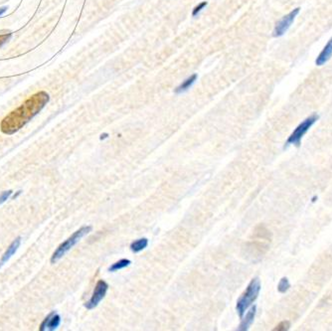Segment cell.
I'll return each instance as SVG.
<instances>
[{"instance_id":"obj_1","label":"cell","mask_w":332,"mask_h":331,"mask_svg":"<svg viewBox=\"0 0 332 331\" xmlns=\"http://www.w3.org/2000/svg\"><path fill=\"white\" fill-rule=\"evenodd\" d=\"M49 100L50 96L46 92H39L33 94L2 120L0 124L1 132L5 134L17 132L44 108Z\"/></svg>"},{"instance_id":"obj_2","label":"cell","mask_w":332,"mask_h":331,"mask_svg":"<svg viewBox=\"0 0 332 331\" xmlns=\"http://www.w3.org/2000/svg\"><path fill=\"white\" fill-rule=\"evenodd\" d=\"M260 290V282L258 278H254L252 280L247 290L237 302L236 310L241 318L244 316L246 310L252 306V304L258 298Z\"/></svg>"},{"instance_id":"obj_3","label":"cell","mask_w":332,"mask_h":331,"mask_svg":"<svg viewBox=\"0 0 332 331\" xmlns=\"http://www.w3.org/2000/svg\"><path fill=\"white\" fill-rule=\"evenodd\" d=\"M90 231H92L90 226H84L81 229L76 231L68 240H66L64 243H62L54 252V254L51 258V262L54 264V262H58L61 258H63V256H65L76 244H78Z\"/></svg>"},{"instance_id":"obj_4","label":"cell","mask_w":332,"mask_h":331,"mask_svg":"<svg viewBox=\"0 0 332 331\" xmlns=\"http://www.w3.org/2000/svg\"><path fill=\"white\" fill-rule=\"evenodd\" d=\"M318 120V116L316 114H312L310 116H308V118H306L294 130V132L290 134V136L288 138L286 144L290 146L294 144L296 146H300V142L304 138V136L308 132V130L314 124V122Z\"/></svg>"},{"instance_id":"obj_5","label":"cell","mask_w":332,"mask_h":331,"mask_svg":"<svg viewBox=\"0 0 332 331\" xmlns=\"http://www.w3.org/2000/svg\"><path fill=\"white\" fill-rule=\"evenodd\" d=\"M300 13V8H296L292 11H290L288 14H286V16H284L276 24V27L274 29V37H280L282 36L290 27V25L292 24V22L294 21L296 17L298 16V14Z\"/></svg>"},{"instance_id":"obj_6","label":"cell","mask_w":332,"mask_h":331,"mask_svg":"<svg viewBox=\"0 0 332 331\" xmlns=\"http://www.w3.org/2000/svg\"><path fill=\"white\" fill-rule=\"evenodd\" d=\"M108 290V284L104 280H98L94 288V294H92L90 300L84 304V306L88 310H92V308H96L98 306V304L106 296Z\"/></svg>"},{"instance_id":"obj_7","label":"cell","mask_w":332,"mask_h":331,"mask_svg":"<svg viewBox=\"0 0 332 331\" xmlns=\"http://www.w3.org/2000/svg\"><path fill=\"white\" fill-rule=\"evenodd\" d=\"M60 322H61V318H60V316L57 314L56 312H52V314H50L44 320V322L41 324L40 330H57V328L60 326Z\"/></svg>"},{"instance_id":"obj_8","label":"cell","mask_w":332,"mask_h":331,"mask_svg":"<svg viewBox=\"0 0 332 331\" xmlns=\"http://www.w3.org/2000/svg\"><path fill=\"white\" fill-rule=\"evenodd\" d=\"M332 38L328 42V44L324 46V48L322 49V51L320 52V54L318 55V57L316 60V64L318 66H322L324 65L332 57Z\"/></svg>"},{"instance_id":"obj_9","label":"cell","mask_w":332,"mask_h":331,"mask_svg":"<svg viewBox=\"0 0 332 331\" xmlns=\"http://www.w3.org/2000/svg\"><path fill=\"white\" fill-rule=\"evenodd\" d=\"M20 244H21V238H17L12 242V244L7 248L6 252H4V254L2 256V258L0 260V268L16 252V250L19 248Z\"/></svg>"},{"instance_id":"obj_10","label":"cell","mask_w":332,"mask_h":331,"mask_svg":"<svg viewBox=\"0 0 332 331\" xmlns=\"http://www.w3.org/2000/svg\"><path fill=\"white\" fill-rule=\"evenodd\" d=\"M256 308L252 306L248 312V314H246V316L242 320V322H241L238 330L246 331L249 330L250 326L254 322V316H256Z\"/></svg>"},{"instance_id":"obj_11","label":"cell","mask_w":332,"mask_h":331,"mask_svg":"<svg viewBox=\"0 0 332 331\" xmlns=\"http://www.w3.org/2000/svg\"><path fill=\"white\" fill-rule=\"evenodd\" d=\"M196 79H197V75H196V74L190 76L189 78H187L183 83L181 84L180 86H178L175 88V92H176V94H180V92H183L187 90H188V88L194 84V82L196 81Z\"/></svg>"},{"instance_id":"obj_12","label":"cell","mask_w":332,"mask_h":331,"mask_svg":"<svg viewBox=\"0 0 332 331\" xmlns=\"http://www.w3.org/2000/svg\"><path fill=\"white\" fill-rule=\"evenodd\" d=\"M148 245V240L146 238H142V239L132 242L130 245V250L134 252H138L146 248Z\"/></svg>"},{"instance_id":"obj_13","label":"cell","mask_w":332,"mask_h":331,"mask_svg":"<svg viewBox=\"0 0 332 331\" xmlns=\"http://www.w3.org/2000/svg\"><path fill=\"white\" fill-rule=\"evenodd\" d=\"M132 264V262L130 260H126V258H122L114 264H112L110 268H108V270L110 272H116L118 270H122V268H124L126 266H128L130 264Z\"/></svg>"},{"instance_id":"obj_14","label":"cell","mask_w":332,"mask_h":331,"mask_svg":"<svg viewBox=\"0 0 332 331\" xmlns=\"http://www.w3.org/2000/svg\"><path fill=\"white\" fill-rule=\"evenodd\" d=\"M290 288V282L286 278H282L278 286V290L280 292H286Z\"/></svg>"},{"instance_id":"obj_15","label":"cell","mask_w":332,"mask_h":331,"mask_svg":"<svg viewBox=\"0 0 332 331\" xmlns=\"http://www.w3.org/2000/svg\"><path fill=\"white\" fill-rule=\"evenodd\" d=\"M12 195V190H7V191H4L0 194V205L3 204L4 202H6Z\"/></svg>"},{"instance_id":"obj_16","label":"cell","mask_w":332,"mask_h":331,"mask_svg":"<svg viewBox=\"0 0 332 331\" xmlns=\"http://www.w3.org/2000/svg\"><path fill=\"white\" fill-rule=\"evenodd\" d=\"M290 328V324L288 322H280L276 328L274 330L278 331H284L288 330Z\"/></svg>"},{"instance_id":"obj_17","label":"cell","mask_w":332,"mask_h":331,"mask_svg":"<svg viewBox=\"0 0 332 331\" xmlns=\"http://www.w3.org/2000/svg\"><path fill=\"white\" fill-rule=\"evenodd\" d=\"M207 5V2L206 1H204V2H202V3H200L198 6H196L195 8H194V10H193V13H192V15L193 16H196L205 6Z\"/></svg>"},{"instance_id":"obj_18","label":"cell","mask_w":332,"mask_h":331,"mask_svg":"<svg viewBox=\"0 0 332 331\" xmlns=\"http://www.w3.org/2000/svg\"><path fill=\"white\" fill-rule=\"evenodd\" d=\"M11 35L10 34H4V35H0V47H2L9 39H10Z\"/></svg>"},{"instance_id":"obj_19","label":"cell","mask_w":332,"mask_h":331,"mask_svg":"<svg viewBox=\"0 0 332 331\" xmlns=\"http://www.w3.org/2000/svg\"><path fill=\"white\" fill-rule=\"evenodd\" d=\"M6 9H7L6 7H2V8H0V16H1V15H2V14L5 12V11H6Z\"/></svg>"},{"instance_id":"obj_20","label":"cell","mask_w":332,"mask_h":331,"mask_svg":"<svg viewBox=\"0 0 332 331\" xmlns=\"http://www.w3.org/2000/svg\"><path fill=\"white\" fill-rule=\"evenodd\" d=\"M20 193H21V191H18V192H17V194H16V195H14V196H13V198H14V199H15V198H16V197H17V196H18V195H19V194H20Z\"/></svg>"}]
</instances>
